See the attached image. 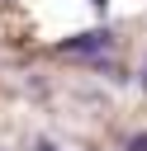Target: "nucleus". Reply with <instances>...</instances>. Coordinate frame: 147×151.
<instances>
[{
  "label": "nucleus",
  "instance_id": "nucleus-1",
  "mask_svg": "<svg viewBox=\"0 0 147 151\" xmlns=\"http://www.w3.org/2000/svg\"><path fill=\"white\" fill-rule=\"evenodd\" d=\"M109 47H114V33H109V28H85V33H76V38L57 42V52H76V57H100V52H109Z\"/></svg>",
  "mask_w": 147,
  "mask_h": 151
},
{
  "label": "nucleus",
  "instance_id": "nucleus-2",
  "mask_svg": "<svg viewBox=\"0 0 147 151\" xmlns=\"http://www.w3.org/2000/svg\"><path fill=\"white\" fill-rule=\"evenodd\" d=\"M123 151H147V132H133V137H128V146H123Z\"/></svg>",
  "mask_w": 147,
  "mask_h": 151
},
{
  "label": "nucleus",
  "instance_id": "nucleus-3",
  "mask_svg": "<svg viewBox=\"0 0 147 151\" xmlns=\"http://www.w3.org/2000/svg\"><path fill=\"white\" fill-rule=\"evenodd\" d=\"M33 151H57V146H52V142H38V146H33Z\"/></svg>",
  "mask_w": 147,
  "mask_h": 151
},
{
  "label": "nucleus",
  "instance_id": "nucleus-4",
  "mask_svg": "<svg viewBox=\"0 0 147 151\" xmlns=\"http://www.w3.org/2000/svg\"><path fill=\"white\" fill-rule=\"evenodd\" d=\"M142 90H147V61H142Z\"/></svg>",
  "mask_w": 147,
  "mask_h": 151
},
{
  "label": "nucleus",
  "instance_id": "nucleus-5",
  "mask_svg": "<svg viewBox=\"0 0 147 151\" xmlns=\"http://www.w3.org/2000/svg\"><path fill=\"white\" fill-rule=\"evenodd\" d=\"M90 5H104V0H90Z\"/></svg>",
  "mask_w": 147,
  "mask_h": 151
}]
</instances>
